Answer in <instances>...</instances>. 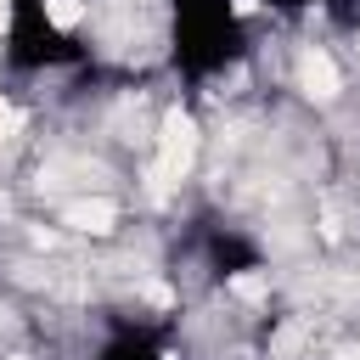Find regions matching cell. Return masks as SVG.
I'll return each instance as SVG.
<instances>
[{"instance_id": "cell-1", "label": "cell", "mask_w": 360, "mask_h": 360, "mask_svg": "<svg viewBox=\"0 0 360 360\" xmlns=\"http://www.w3.org/2000/svg\"><path fill=\"white\" fill-rule=\"evenodd\" d=\"M191 163H197V124H191L186 112H163V124H158V169H152V180H180Z\"/></svg>"}, {"instance_id": "cell-2", "label": "cell", "mask_w": 360, "mask_h": 360, "mask_svg": "<svg viewBox=\"0 0 360 360\" xmlns=\"http://www.w3.org/2000/svg\"><path fill=\"white\" fill-rule=\"evenodd\" d=\"M298 90H304L309 101H338V96H343L338 62H332L326 51H304V56H298Z\"/></svg>"}, {"instance_id": "cell-3", "label": "cell", "mask_w": 360, "mask_h": 360, "mask_svg": "<svg viewBox=\"0 0 360 360\" xmlns=\"http://www.w3.org/2000/svg\"><path fill=\"white\" fill-rule=\"evenodd\" d=\"M62 225H73V231H84V236H107V231L118 225V202H107V197H79V202L62 208Z\"/></svg>"}, {"instance_id": "cell-4", "label": "cell", "mask_w": 360, "mask_h": 360, "mask_svg": "<svg viewBox=\"0 0 360 360\" xmlns=\"http://www.w3.org/2000/svg\"><path fill=\"white\" fill-rule=\"evenodd\" d=\"M39 6H45V22H51V28H79L84 11H90L84 0H39Z\"/></svg>"}, {"instance_id": "cell-5", "label": "cell", "mask_w": 360, "mask_h": 360, "mask_svg": "<svg viewBox=\"0 0 360 360\" xmlns=\"http://www.w3.org/2000/svg\"><path fill=\"white\" fill-rule=\"evenodd\" d=\"M17 124H22V118H17V107H11V101H6V90H0V141H11V135H17Z\"/></svg>"}, {"instance_id": "cell-6", "label": "cell", "mask_w": 360, "mask_h": 360, "mask_svg": "<svg viewBox=\"0 0 360 360\" xmlns=\"http://www.w3.org/2000/svg\"><path fill=\"white\" fill-rule=\"evenodd\" d=\"M6 22H11V0H0V34H6Z\"/></svg>"}, {"instance_id": "cell-7", "label": "cell", "mask_w": 360, "mask_h": 360, "mask_svg": "<svg viewBox=\"0 0 360 360\" xmlns=\"http://www.w3.org/2000/svg\"><path fill=\"white\" fill-rule=\"evenodd\" d=\"M6 360H22V354H6Z\"/></svg>"}]
</instances>
